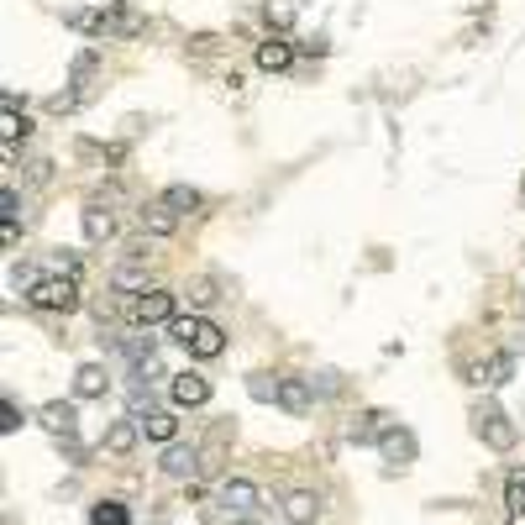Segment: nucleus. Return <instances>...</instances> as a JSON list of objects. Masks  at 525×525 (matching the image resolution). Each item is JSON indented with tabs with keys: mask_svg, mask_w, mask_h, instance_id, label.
Returning a JSON list of instances; mask_svg holds the SVG:
<instances>
[{
	"mask_svg": "<svg viewBox=\"0 0 525 525\" xmlns=\"http://www.w3.org/2000/svg\"><path fill=\"white\" fill-rule=\"evenodd\" d=\"M63 21L74 32H89V37H137L147 32V21L131 11V5H100V11H63Z\"/></svg>",
	"mask_w": 525,
	"mask_h": 525,
	"instance_id": "1",
	"label": "nucleus"
},
{
	"mask_svg": "<svg viewBox=\"0 0 525 525\" xmlns=\"http://www.w3.org/2000/svg\"><path fill=\"white\" fill-rule=\"evenodd\" d=\"M168 336H173L189 357H200V362L226 352V331H221L215 320H205V315H173V320H168Z\"/></svg>",
	"mask_w": 525,
	"mask_h": 525,
	"instance_id": "2",
	"label": "nucleus"
},
{
	"mask_svg": "<svg viewBox=\"0 0 525 525\" xmlns=\"http://www.w3.org/2000/svg\"><path fill=\"white\" fill-rule=\"evenodd\" d=\"M26 305H32V310H47V315H74L84 305L79 278H68V273H42L37 284L26 289Z\"/></svg>",
	"mask_w": 525,
	"mask_h": 525,
	"instance_id": "3",
	"label": "nucleus"
},
{
	"mask_svg": "<svg viewBox=\"0 0 525 525\" xmlns=\"http://www.w3.org/2000/svg\"><path fill=\"white\" fill-rule=\"evenodd\" d=\"M173 305H179V294L152 284V289L126 299V320H131V326H168V320H173Z\"/></svg>",
	"mask_w": 525,
	"mask_h": 525,
	"instance_id": "4",
	"label": "nucleus"
},
{
	"mask_svg": "<svg viewBox=\"0 0 525 525\" xmlns=\"http://www.w3.org/2000/svg\"><path fill=\"white\" fill-rule=\"evenodd\" d=\"M473 431H478V436L488 441L494 452H509V446H515V436H520L494 399H478V404H473Z\"/></svg>",
	"mask_w": 525,
	"mask_h": 525,
	"instance_id": "5",
	"label": "nucleus"
},
{
	"mask_svg": "<svg viewBox=\"0 0 525 525\" xmlns=\"http://www.w3.org/2000/svg\"><path fill=\"white\" fill-rule=\"evenodd\" d=\"M168 399H173L179 410H194V404H205L210 399V378L194 373V368H184V373L168 378Z\"/></svg>",
	"mask_w": 525,
	"mask_h": 525,
	"instance_id": "6",
	"label": "nucleus"
},
{
	"mask_svg": "<svg viewBox=\"0 0 525 525\" xmlns=\"http://www.w3.org/2000/svg\"><path fill=\"white\" fill-rule=\"evenodd\" d=\"M37 420H42V431L58 436V441H74V431H79V410H74L68 399H47L37 410Z\"/></svg>",
	"mask_w": 525,
	"mask_h": 525,
	"instance_id": "7",
	"label": "nucleus"
},
{
	"mask_svg": "<svg viewBox=\"0 0 525 525\" xmlns=\"http://www.w3.org/2000/svg\"><path fill=\"white\" fill-rule=\"evenodd\" d=\"M278 410H289V415H310L315 410V383L299 373H284L278 378Z\"/></svg>",
	"mask_w": 525,
	"mask_h": 525,
	"instance_id": "8",
	"label": "nucleus"
},
{
	"mask_svg": "<svg viewBox=\"0 0 525 525\" xmlns=\"http://www.w3.org/2000/svg\"><path fill=\"white\" fill-rule=\"evenodd\" d=\"M389 425H394V415H389V410H357L352 425H347V441H357V446H378Z\"/></svg>",
	"mask_w": 525,
	"mask_h": 525,
	"instance_id": "9",
	"label": "nucleus"
},
{
	"mask_svg": "<svg viewBox=\"0 0 525 525\" xmlns=\"http://www.w3.org/2000/svg\"><path fill=\"white\" fill-rule=\"evenodd\" d=\"M215 504H221L226 515H252V509H257V483L252 478H226L215 488Z\"/></svg>",
	"mask_w": 525,
	"mask_h": 525,
	"instance_id": "10",
	"label": "nucleus"
},
{
	"mask_svg": "<svg viewBox=\"0 0 525 525\" xmlns=\"http://www.w3.org/2000/svg\"><path fill=\"white\" fill-rule=\"evenodd\" d=\"M79 226H84V242H116V210L100 205V200H89V205L79 210Z\"/></svg>",
	"mask_w": 525,
	"mask_h": 525,
	"instance_id": "11",
	"label": "nucleus"
},
{
	"mask_svg": "<svg viewBox=\"0 0 525 525\" xmlns=\"http://www.w3.org/2000/svg\"><path fill=\"white\" fill-rule=\"evenodd\" d=\"M289 63H294V42L284 32H268V37L257 42V68L263 74H284Z\"/></svg>",
	"mask_w": 525,
	"mask_h": 525,
	"instance_id": "12",
	"label": "nucleus"
},
{
	"mask_svg": "<svg viewBox=\"0 0 525 525\" xmlns=\"http://www.w3.org/2000/svg\"><path fill=\"white\" fill-rule=\"evenodd\" d=\"M378 452H383V462H389V467H410V462H415V436H410L404 425H389V431H383V441H378Z\"/></svg>",
	"mask_w": 525,
	"mask_h": 525,
	"instance_id": "13",
	"label": "nucleus"
},
{
	"mask_svg": "<svg viewBox=\"0 0 525 525\" xmlns=\"http://www.w3.org/2000/svg\"><path fill=\"white\" fill-rule=\"evenodd\" d=\"M163 467L168 478H200V446H179V441H168V452H163Z\"/></svg>",
	"mask_w": 525,
	"mask_h": 525,
	"instance_id": "14",
	"label": "nucleus"
},
{
	"mask_svg": "<svg viewBox=\"0 0 525 525\" xmlns=\"http://www.w3.org/2000/svg\"><path fill=\"white\" fill-rule=\"evenodd\" d=\"M137 221H142V231H147V236H173L184 215H179V210H168L163 200H152V205H142V210H137Z\"/></svg>",
	"mask_w": 525,
	"mask_h": 525,
	"instance_id": "15",
	"label": "nucleus"
},
{
	"mask_svg": "<svg viewBox=\"0 0 525 525\" xmlns=\"http://www.w3.org/2000/svg\"><path fill=\"white\" fill-rule=\"evenodd\" d=\"M110 289L126 294V299L152 289V284H147V257H131V263H121V268H110Z\"/></svg>",
	"mask_w": 525,
	"mask_h": 525,
	"instance_id": "16",
	"label": "nucleus"
},
{
	"mask_svg": "<svg viewBox=\"0 0 525 525\" xmlns=\"http://www.w3.org/2000/svg\"><path fill=\"white\" fill-rule=\"evenodd\" d=\"M509 373H515V352H494L488 362L473 368V383L478 389H499V383H509Z\"/></svg>",
	"mask_w": 525,
	"mask_h": 525,
	"instance_id": "17",
	"label": "nucleus"
},
{
	"mask_svg": "<svg viewBox=\"0 0 525 525\" xmlns=\"http://www.w3.org/2000/svg\"><path fill=\"white\" fill-rule=\"evenodd\" d=\"M284 520H289V525H315V520H320V499H315L310 488L284 494Z\"/></svg>",
	"mask_w": 525,
	"mask_h": 525,
	"instance_id": "18",
	"label": "nucleus"
},
{
	"mask_svg": "<svg viewBox=\"0 0 525 525\" xmlns=\"http://www.w3.org/2000/svg\"><path fill=\"white\" fill-rule=\"evenodd\" d=\"M137 436H142V420H137V415L116 420V425L105 431V452H116V457H126V452L137 446Z\"/></svg>",
	"mask_w": 525,
	"mask_h": 525,
	"instance_id": "19",
	"label": "nucleus"
},
{
	"mask_svg": "<svg viewBox=\"0 0 525 525\" xmlns=\"http://www.w3.org/2000/svg\"><path fill=\"white\" fill-rule=\"evenodd\" d=\"M105 389H110V373H105L100 362H84L79 373H74V394L79 399H105Z\"/></svg>",
	"mask_w": 525,
	"mask_h": 525,
	"instance_id": "20",
	"label": "nucleus"
},
{
	"mask_svg": "<svg viewBox=\"0 0 525 525\" xmlns=\"http://www.w3.org/2000/svg\"><path fill=\"white\" fill-rule=\"evenodd\" d=\"M504 509H509V525H525V467H509V478H504Z\"/></svg>",
	"mask_w": 525,
	"mask_h": 525,
	"instance_id": "21",
	"label": "nucleus"
},
{
	"mask_svg": "<svg viewBox=\"0 0 525 525\" xmlns=\"http://www.w3.org/2000/svg\"><path fill=\"white\" fill-rule=\"evenodd\" d=\"M158 200H163L168 210H179V215H194V210L205 205V194H200L194 184H168L163 194H158Z\"/></svg>",
	"mask_w": 525,
	"mask_h": 525,
	"instance_id": "22",
	"label": "nucleus"
},
{
	"mask_svg": "<svg viewBox=\"0 0 525 525\" xmlns=\"http://www.w3.org/2000/svg\"><path fill=\"white\" fill-rule=\"evenodd\" d=\"M89 525H131V504L126 499H95L89 504Z\"/></svg>",
	"mask_w": 525,
	"mask_h": 525,
	"instance_id": "23",
	"label": "nucleus"
},
{
	"mask_svg": "<svg viewBox=\"0 0 525 525\" xmlns=\"http://www.w3.org/2000/svg\"><path fill=\"white\" fill-rule=\"evenodd\" d=\"M142 420V436L147 441H173V431H179V420H173V410H147Z\"/></svg>",
	"mask_w": 525,
	"mask_h": 525,
	"instance_id": "24",
	"label": "nucleus"
},
{
	"mask_svg": "<svg viewBox=\"0 0 525 525\" xmlns=\"http://www.w3.org/2000/svg\"><path fill=\"white\" fill-rule=\"evenodd\" d=\"M278 378H284V373H247V394L263 399V404H268V399L278 404Z\"/></svg>",
	"mask_w": 525,
	"mask_h": 525,
	"instance_id": "25",
	"label": "nucleus"
},
{
	"mask_svg": "<svg viewBox=\"0 0 525 525\" xmlns=\"http://www.w3.org/2000/svg\"><path fill=\"white\" fill-rule=\"evenodd\" d=\"M21 425H26V415H21V404H16V399L5 394V399H0V431H5V436H16Z\"/></svg>",
	"mask_w": 525,
	"mask_h": 525,
	"instance_id": "26",
	"label": "nucleus"
},
{
	"mask_svg": "<svg viewBox=\"0 0 525 525\" xmlns=\"http://www.w3.org/2000/svg\"><path fill=\"white\" fill-rule=\"evenodd\" d=\"M263 16H268V26L284 32V26H294V0H268V5H263Z\"/></svg>",
	"mask_w": 525,
	"mask_h": 525,
	"instance_id": "27",
	"label": "nucleus"
},
{
	"mask_svg": "<svg viewBox=\"0 0 525 525\" xmlns=\"http://www.w3.org/2000/svg\"><path fill=\"white\" fill-rule=\"evenodd\" d=\"M16 215H21V194L5 184L0 189V226H16Z\"/></svg>",
	"mask_w": 525,
	"mask_h": 525,
	"instance_id": "28",
	"label": "nucleus"
},
{
	"mask_svg": "<svg viewBox=\"0 0 525 525\" xmlns=\"http://www.w3.org/2000/svg\"><path fill=\"white\" fill-rule=\"evenodd\" d=\"M53 273L79 278V273H84V257H79V252H68V247H58V252H53Z\"/></svg>",
	"mask_w": 525,
	"mask_h": 525,
	"instance_id": "29",
	"label": "nucleus"
},
{
	"mask_svg": "<svg viewBox=\"0 0 525 525\" xmlns=\"http://www.w3.org/2000/svg\"><path fill=\"white\" fill-rule=\"evenodd\" d=\"M210 299H221V294H215V278H194V284H189V305H210Z\"/></svg>",
	"mask_w": 525,
	"mask_h": 525,
	"instance_id": "30",
	"label": "nucleus"
},
{
	"mask_svg": "<svg viewBox=\"0 0 525 525\" xmlns=\"http://www.w3.org/2000/svg\"><path fill=\"white\" fill-rule=\"evenodd\" d=\"M315 383V394H341V378L336 373H320V378H310Z\"/></svg>",
	"mask_w": 525,
	"mask_h": 525,
	"instance_id": "31",
	"label": "nucleus"
},
{
	"mask_svg": "<svg viewBox=\"0 0 525 525\" xmlns=\"http://www.w3.org/2000/svg\"><path fill=\"white\" fill-rule=\"evenodd\" d=\"M236 525H257V520H236Z\"/></svg>",
	"mask_w": 525,
	"mask_h": 525,
	"instance_id": "32",
	"label": "nucleus"
}]
</instances>
